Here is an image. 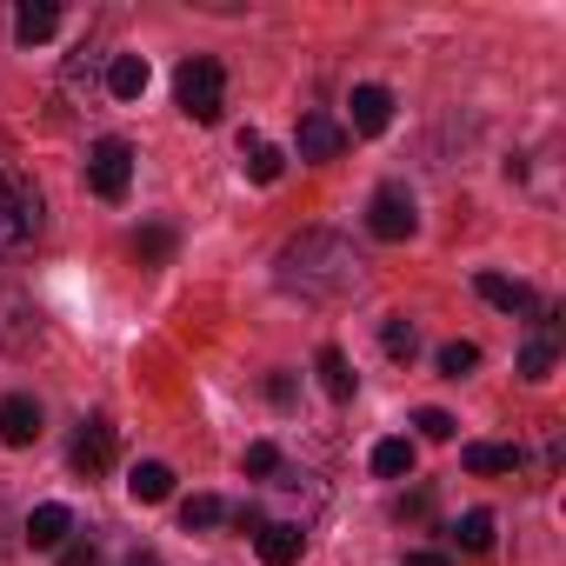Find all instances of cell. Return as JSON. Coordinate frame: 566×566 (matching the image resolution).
Wrapping results in <instances>:
<instances>
[{
	"label": "cell",
	"instance_id": "obj_17",
	"mask_svg": "<svg viewBox=\"0 0 566 566\" xmlns=\"http://www.w3.org/2000/svg\"><path fill=\"white\" fill-rule=\"evenodd\" d=\"M460 460H467V473H513V467H520V447H500V440H473Z\"/></svg>",
	"mask_w": 566,
	"mask_h": 566
},
{
	"label": "cell",
	"instance_id": "obj_11",
	"mask_svg": "<svg viewBox=\"0 0 566 566\" xmlns=\"http://www.w3.org/2000/svg\"><path fill=\"white\" fill-rule=\"evenodd\" d=\"M347 154V127H334L327 114L301 120V160H340Z\"/></svg>",
	"mask_w": 566,
	"mask_h": 566
},
{
	"label": "cell",
	"instance_id": "obj_21",
	"mask_svg": "<svg viewBox=\"0 0 566 566\" xmlns=\"http://www.w3.org/2000/svg\"><path fill=\"white\" fill-rule=\"evenodd\" d=\"M380 347H387L394 360H413V354H420V334H413V321L387 314V327H380Z\"/></svg>",
	"mask_w": 566,
	"mask_h": 566
},
{
	"label": "cell",
	"instance_id": "obj_7",
	"mask_svg": "<svg viewBox=\"0 0 566 566\" xmlns=\"http://www.w3.org/2000/svg\"><path fill=\"white\" fill-rule=\"evenodd\" d=\"M253 553H260V566H301L307 533H301V526H287V520H266V526L253 533Z\"/></svg>",
	"mask_w": 566,
	"mask_h": 566
},
{
	"label": "cell",
	"instance_id": "obj_24",
	"mask_svg": "<svg viewBox=\"0 0 566 566\" xmlns=\"http://www.w3.org/2000/svg\"><path fill=\"white\" fill-rule=\"evenodd\" d=\"M167 253H174V233H167V227H140V233H134V260H140V266H160Z\"/></svg>",
	"mask_w": 566,
	"mask_h": 566
},
{
	"label": "cell",
	"instance_id": "obj_28",
	"mask_svg": "<svg viewBox=\"0 0 566 566\" xmlns=\"http://www.w3.org/2000/svg\"><path fill=\"white\" fill-rule=\"evenodd\" d=\"M61 566H101V546H94L87 533H74V539L61 546Z\"/></svg>",
	"mask_w": 566,
	"mask_h": 566
},
{
	"label": "cell",
	"instance_id": "obj_19",
	"mask_svg": "<svg viewBox=\"0 0 566 566\" xmlns=\"http://www.w3.org/2000/svg\"><path fill=\"white\" fill-rule=\"evenodd\" d=\"M374 473L380 480H407L413 473V440H380L374 447Z\"/></svg>",
	"mask_w": 566,
	"mask_h": 566
},
{
	"label": "cell",
	"instance_id": "obj_4",
	"mask_svg": "<svg viewBox=\"0 0 566 566\" xmlns=\"http://www.w3.org/2000/svg\"><path fill=\"white\" fill-rule=\"evenodd\" d=\"M87 187H94L101 200H127V187H134V147H127L120 134L94 140V154H87Z\"/></svg>",
	"mask_w": 566,
	"mask_h": 566
},
{
	"label": "cell",
	"instance_id": "obj_25",
	"mask_svg": "<svg viewBox=\"0 0 566 566\" xmlns=\"http://www.w3.org/2000/svg\"><path fill=\"white\" fill-rule=\"evenodd\" d=\"M473 367H480V347H473V340H447V347H440V374H447V380H460V374H473Z\"/></svg>",
	"mask_w": 566,
	"mask_h": 566
},
{
	"label": "cell",
	"instance_id": "obj_18",
	"mask_svg": "<svg viewBox=\"0 0 566 566\" xmlns=\"http://www.w3.org/2000/svg\"><path fill=\"white\" fill-rule=\"evenodd\" d=\"M314 374H321V387H327L334 400H354V374H347V354H340V347H321V354H314Z\"/></svg>",
	"mask_w": 566,
	"mask_h": 566
},
{
	"label": "cell",
	"instance_id": "obj_8",
	"mask_svg": "<svg viewBox=\"0 0 566 566\" xmlns=\"http://www.w3.org/2000/svg\"><path fill=\"white\" fill-rule=\"evenodd\" d=\"M67 460H74V473H87V480L107 473V467H114V420H87V427L74 433V453H67Z\"/></svg>",
	"mask_w": 566,
	"mask_h": 566
},
{
	"label": "cell",
	"instance_id": "obj_6",
	"mask_svg": "<svg viewBox=\"0 0 566 566\" xmlns=\"http://www.w3.org/2000/svg\"><path fill=\"white\" fill-rule=\"evenodd\" d=\"M21 539H28L34 553H54V546L74 539V513H67L61 500H48V506H34V513L21 520Z\"/></svg>",
	"mask_w": 566,
	"mask_h": 566
},
{
	"label": "cell",
	"instance_id": "obj_16",
	"mask_svg": "<svg viewBox=\"0 0 566 566\" xmlns=\"http://www.w3.org/2000/svg\"><path fill=\"white\" fill-rule=\"evenodd\" d=\"M147 81H154V74H147L140 54H114V61H107V94H114V101H140Z\"/></svg>",
	"mask_w": 566,
	"mask_h": 566
},
{
	"label": "cell",
	"instance_id": "obj_26",
	"mask_svg": "<svg viewBox=\"0 0 566 566\" xmlns=\"http://www.w3.org/2000/svg\"><path fill=\"white\" fill-rule=\"evenodd\" d=\"M240 473L273 480V473H280V447H273V440H253V447H247V460H240Z\"/></svg>",
	"mask_w": 566,
	"mask_h": 566
},
{
	"label": "cell",
	"instance_id": "obj_23",
	"mask_svg": "<svg viewBox=\"0 0 566 566\" xmlns=\"http://www.w3.org/2000/svg\"><path fill=\"white\" fill-rule=\"evenodd\" d=\"M220 520H227V506H220L213 493H193V500L180 506V526H187V533H207V526H220Z\"/></svg>",
	"mask_w": 566,
	"mask_h": 566
},
{
	"label": "cell",
	"instance_id": "obj_13",
	"mask_svg": "<svg viewBox=\"0 0 566 566\" xmlns=\"http://www.w3.org/2000/svg\"><path fill=\"white\" fill-rule=\"evenodd\" d=\"M473 287H480V301H486V307H500V314H526V307H533V287H526V280H506V273H480Z\"/></svg>",
	"mask_w": 566,
	"mask_h": 566
},
{
	"label": "cell",
	"instance_id": "obj_27",
	"mask_svg": "<svg viewBox=\"0 0 566 566\" xmlns=\"http://www.w3.org/2000/svg\"><path fill=\"white\" fill-rule=\"evenodd\" d=\"M413 427H420V440H453V413H440V407H420Z\"/></svg>",
	"mask_w": 566,
	"mask_h": 566
},
{
	"label": "cell",
	"instance_id": "obj_30",
	"mask_svg": "<svg viewBox=\"0 0 566 566\" xmlns=\"http://www.w3.org/2000/svg\"><path fill=\"white\" fill-rule=\"evenodd\" d=\"M400 566H447V553H407Z\"/></svg>",
	"mask_w": 566,
	"mask_h": 566
},
{
	"label": "cell",
	"instance_id": "obj_20",
	"mask_svg": "<svg viewBox=\"0 0 566 566\" xmlns=\"http://www.w3.org/2000/svg\"><path fill=\"white\" fill-rule=\"evenodd\" d=\"M453 539H460V553H486V546H493V513L473 506L467 520H453Z\"/></svg>",
	"mask_w": 566,
	"mask_h": 566
},
{
	"label": "cell",
	"instance_id": "obj_9",
	"mask_svg": "<svg viewBox=\"0 0 566 566\" xmlns=\"http://www.w3.org/2000/svg\"><path fill=\"white\" fill-rule=\"evenodd\" d=\"M41 440V407L28 394H8L0 400V447H34Z\"/></svg>",
	"mask_w": 566,
	"mask_h": 566
},
{
	"label": "cell",
	"instance_id": "obj_2",
	"mask_svg": "<svg viewBox=\"0 0 566 566\" xmlns=\"http://www.w3.org/2000/svg\"><path fill=\"white\" fill-rule=\"evenodd\" d=\"M174 101H180V114H187V120L213 127V120L227 114V67H220L213 54L180 61V74H174Z\"/></svg>",
	"mask_w": 566,
	"mask_h": 566
},
{
	"label": "cell",
	"instance_id": "obj_15",
	"mask_svg": "<svg viewBox=\"0 0 566 566\" xmlns=\"http://www.w3.org/2000/svg\"><path fill=\"white\" fill-rule=\"evenodd\" d=\"M240 160H247V180H260V187H273L280 174H287V154H280L273 140H260V134L240 140Z\"/></svg>",
	"mask_w": 566,
	"mask_h": 566
},
{
	"label": "cell",
	"instance_id": "obj_22",
	"mask_svg": "<svg viewBox=\"0 0 566 566\" xmlns=\"http://www.w3.org/2000/svg\"><path fill=\"white\" fill-rule=\"evenodd\" d=\"M520 374H526V380H546V374H553V327L520 347Z\"/></svg>",
	"mask_w": 566,
	"mask_h": 566
},
{
	"label": "cell",
	"instance_id": "obj_1",
	"mask_svg": "<svg viewBox=\"0 0 566 566\" xmlns=\"http://www.w3.org/2000/svg\"><path fill=\"white\" fill-rule=\"evenodd\" d=\"M280 287L314 301V307H334L360 287V253L340 233H301L280 247Z\"/></svg>",
	"mask_w": 566,
	"mask_h": 566
},
{
	"label": "cell",
	"instance_id": "obj_14",
	"mask_svg": "<svg viewBox=\"0 0 566 566\" xmlns=\"http://www.w3.org/2000/svg\"><path fill=\"white\" fill-rule=\"evenodd\" d=\"M54 28H61V8H54V0H21V14H14V34H21V48H41V41H54Z\"/></svg>",
	"mask_w": 566,
	"mask_h": 566
},
{
	"label": "cell",
	"instance_id": "obj_5",
	"mask_svg": "<svg viewBox=\"0 0 566 566\" xmlns=\"http://www.w3.org/2000/svg\"><path fill=\"white\" fill-rule=\"evenodd\" d=\"M367 227H374L380 240H413V233H420V207H413V193H407L400 180L374 187V200H367Z\"/></svg>",
	"mask_w": 566,
	"mask_h": 566
},
{
	"label": "cell",
	"instance_id": "obj_3",
	"mask_svg": "<svg viewBox=\"0 0 566 566\" xmlns=\"http://www.w3.org/2000/svg\"><path fill=\"white\" fill-rule=\"evenodd\" d=\"M34 233H41V193H34L21 174L0 167V253H8V247H28Z\"/></svg>",
	"mask_w": 566,
	"mask_h": 566
},
{
	"label": "cell",
	"instance_id": "obj_12",
	"mask_svg": "<svg viewBox=\"0 0 566 566\" xmlns=\"http://www.w3.org/2000/svg\"><path fill=\"white\" fill-rule=\"evenodd\" d=\"M127 493H134L140 506H160V500L174 493V467H167V460H134V467H127Z\"/></svg>",
	"mask_w": 566,
	"mask_h": 566
},
{
	"label": "cell",
	"instance_id": "obj_29",
	"mask_svg": "<svg viewBox=\"0 0 566 566\" xmlns=\"http://www.w3.org/2000/svg\"><path fill=\"white\" fill-rule=\"evenodd\" d=\"M266 394H273V407H287V400H294V374H273Z\"/></svg>",
	"mask_w": 566,
	"mask_h": 566
},
{
	"label": "cell",
	"instance_id": "obj_31",
	"mask_svg": "<svg viewBox=\"0 0 566 566\" xmlns=\"http://www.w3.org/2000/svg\"><path fill=\"white\" fill-rule=\"evenodd\" d=\"M127 566H160V553H147V546H140V553H134Z\"/></svg>",
	"mask_w": 566,
	"mask_h": 566
},
{
	"label": "cell",
	"instance_id": "obj_10",
	"mask_svg": "<svg viewBox=\"0 0 566 566\" xmlns=\"http://www.w3.org/2000/svg\"><path fill=\"white\" fill-rule=\"evenodd\" d=\"M347 107H354V134H367V140L394 127V94H387V87H354Z\"/></svg>",
	"mask_w": 566,
	"mask_h": 566
}]
</instances>
